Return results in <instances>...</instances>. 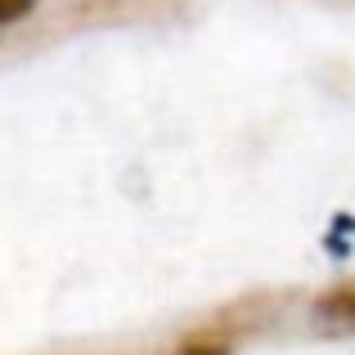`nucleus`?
I'll return each instance as SVG.
<instances>
[{"label": "nucleus", "mask_w": 355, "mask_h": 355, "mask_svg": "<svg viewBox=\"0 0 355 355\" xmlns=\"http://www.w3.org/2000/svg\"><path fill=\"white\" fill-rule=\"evenodd\" d=\"M320 315H333V320H355V284H347L342 293L324 297L320 302Z\"/></svg>", "instance_id": "1"}, {"label": "nucleus", "mask_w": 355, "mask_h": 355, "mask_svg": "<svg viewBox=\"0 0 355 355\" xmlns=\"http://www.w3.org/2000/svg\"><path fill=\"white\" fill-rule=\"evenodd\" d=\"M32 14V0H0V27L5 23H18V18Z\"/></svg>", "instance_id": "2"}]
</instances>
